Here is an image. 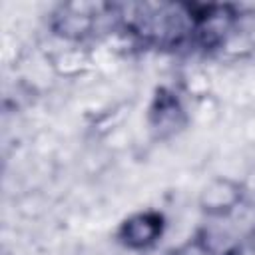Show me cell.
I'll return each mask as SVG.
<instances>
[{
  "instance_id": "1",
  "label": "cell",
  "mask_w": 255,
  "mask_h": 255,
  "mask_svg": "<svg viewBox=\"0 0 255 255\" xmlns=\"http://www.w3.org/2000/svg\"><path fill=\"white\" fill-rule=\"evenodd\" d=\"M239 199H241V185L227 177H217L203 187L199 203L207 213L221 215L231 211Z\"/></svg>"
},
{
  "instance_id": "2",
  "label": "cell",
  "mask_w": 255,
  "mask_h": 255,
  "mask_svg": "<svg viewBox=\"0 0 255 255\" xmlns=\"http://www.w3.org/2000/svg\"><path fill=\"white\" fill-rule=\"evenodd\" d=\"M159 217L151 215V213H139L133 215L131 219H128L122 227V237L128 245L131 247H145L149 243L155 241L157 233H159Z\"/></svg>"
}]
</instances>
